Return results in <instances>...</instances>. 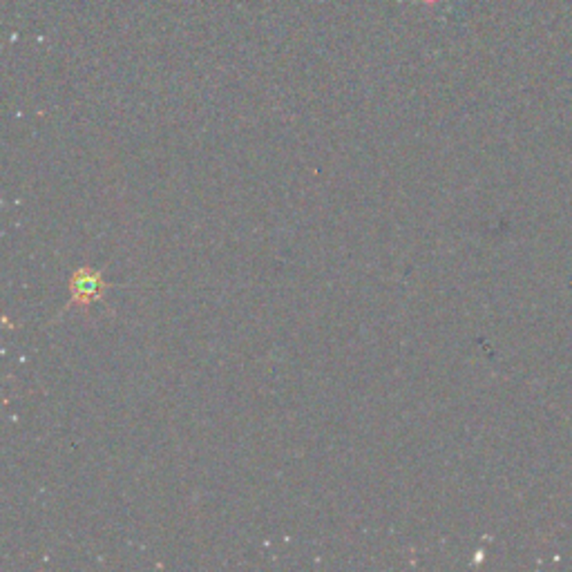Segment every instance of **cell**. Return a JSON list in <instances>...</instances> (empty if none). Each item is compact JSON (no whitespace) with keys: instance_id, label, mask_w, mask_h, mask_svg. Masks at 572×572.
<instances>
[{"instance_id":"cell-2","label":"cell","mask_w":572,"mask_h":572,"mask_svg":"<svg viewBox=\"0 0 572 572\" xmlns=\"http://www.w3.org/2000/svg\"><path fill=\"white\" fill-rule=\"evenodd\" d=\"M423 3H427V5H434V3H438V0H423Z\"/></svg>"},{"instance_id":"cell-1","label":"cell","mask_w":572,"mask_h":572,"mask_svg":"<svg viewBox=\"0 0 572 572\" xmlns=\"http://www.w3.org/2000/svg\"><path fill=\"white\" fill-rule=\"evenodd\" d=\"M106 291V282L98 270L79 269L70 279V295L76 307H90Z\"/></svg>"}]
</instances>
